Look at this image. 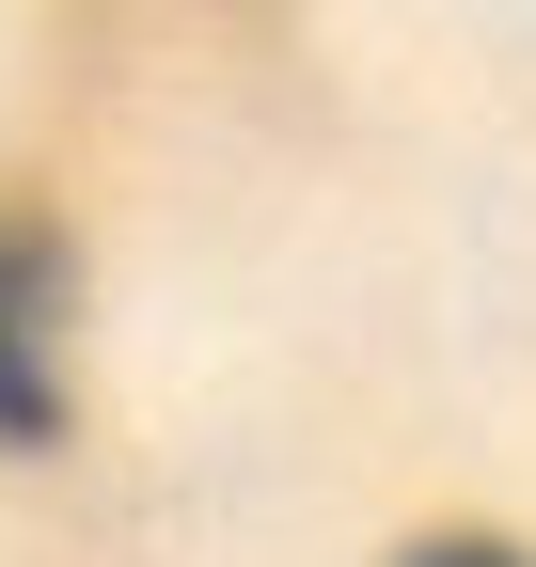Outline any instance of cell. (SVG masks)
<instances>
[{"instance_id": "obj_1", "label": "cell", "mask_w": 536, "mask_h": 567, "mask_svg": "<svg viewBox=\"0 0 536 567\" xmlns=\"http://www.w3.org/2000/svg\"><path fill=\"white\" fill-rule=\"evenodd\" d=\"M63 316H80V252L48 221H0V457L63 442Z\"/></svg>"}, {"instance_id": "obj_2", "label": "cell", "mask_w": 536, "mask_h": 567, "mask_svg": "<svg viewBox=\"0 0 536 567\" xmlns=\"http://www.w3.org/2000/svg\"><path fill=\"white\" fill-rule=\"evenodd\" d=\"M394 567H536V551H505V536H411Z\"/></svg>"}]
</instances>
